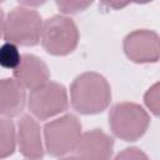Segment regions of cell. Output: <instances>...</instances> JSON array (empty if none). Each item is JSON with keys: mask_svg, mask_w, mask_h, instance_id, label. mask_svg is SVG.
Instances as JSON below:
<instances>
[{"mask_svg": "<svg viewBox=\"0 0 160 160\" xmlns=\"http://www.w3.org/2000/svg\"><path fill=\"white\" fill-rule=\"evenodd\" d=\"M12 72L14 79L25 90H32L50 80L48 65L42 59L32 54H22L19 65Z\"/></svg>", "mask_w": 160, "mask_h": 160, "instance_id": "30bf717a", "label": "cell"}, {"mask_svg": "<svg viewBox=\"0 0 160 160\" xmlns=\"http://www.w3.org/2000/svg\"><path fill=\"white\" fill-rule=\"evenodd\" d=\"M114 139L100 129L81 132L75 149V158L106 160L112 155Z\"/></svg>", "mask_w": 160, "mask_h": 160, "instance_id": "9c48e42d", "label": "cell"}, {"mask_svg": "<svg viewBox=\"0 0 160 160\" xmlns=\"http://www.w3.org/2000/svg\"><path fill=\"white\" fill-rule=\"evenodd\" d=\"M100 6L105 10H120L128 6L131 1L130 0H99Z\"/></svg>", "mask_w": 160, "mask_h": 160, "instance_id": "2e32d148", "label": "cell"}, {"mask_svg": "<svg viewBox=\"0 0 160 160\" xmlns=\"http://www.w3.org/2000/svg\"><path fill=\"white\" fill-rule=\"evenodd\" d=\"M131 2H138V4H145V2H149V1H152V0H130Z\"/></svg>", "mask_w": 160, "mask_h": 160, "instance_id": "ffe728a7", "label": "cell"}, {"mask_svg": "<svg viewBox=\"0 0 160 160\" xmlns=\"http://www.w3.org/2000/svg\"><path fill=\"white\" fill-rule=\"evenodd\" d=\"M30 114L36 120H48L65 112L69 108V96L64 85L48 81L32 90L28 99Z\"/></svg>", "mask_w": 160, "mask_h": 160, "instance_id": "8992f818", "label": "cell"}, {"mask_svg": "<svg viewBox=\"0 0 160 160\" xmlns=\"http://www.w3.org/2000/svg\"><path fill=\"white\" fill-rule=\"evenodd\" d=\"M46 1L48 0H18V2L25 8H38V6H41L42 4H45Z\"/></svg>", "mask_w": 160, "mask_h": 160, "instance_id": "ac0fdd59", "label": "cell"}, {"mask_svg": "<svg viewBox=\"0 0 160 160\" xmlns=\"http://www.w3.org/2000/svg\"><path fill=\"white\" fill-rule=\"evenodd\" d=\"M25 104V89L14 78L0 79V115L18 116L22 112Z\"/></svg>", "mask_w": 160, "mask_h": 160, "instance_id": "8fae6325", "label": "cell"}, {"mask_svg": "<svg viewBox=\"0 0 160 160\" xmlns=\"http://www.w3.org/2000/svg\"><path fill=\"white\" fill-rule=\"evenodd\" d=\"M116 159H148V156L138 148H128L116 155Z\"/></svg>", "mask_w": 160, "mask_h": 160, "instance_id": "e0dca14e", "label": "cell"}, {"mask_svg": "<svg viewBox=\"0 0 160 160\" xmlns=\"http://www.w3.org/2000/svg\"><path fill=\"white\" fill-rule=\"evenodd\" d=\"M150 116L140 105L119 102L110 109L109 126L112 134L124 141H136L148 130Z\"/></svg>", "mask_w": 160, "mask_h": 160, "instance_id": "5b68a950", "label": "cell"}, {"mask_svg": "<svg viewBox=\"0 0 160 160\" xmlns=\"http://www.w3.org/2000/svg\"><path fill=\"white\" fill-rule=\"evenodd\" d=\"M159 84H154L145 94L144 96V100H145V104L146 106L150 109V111L158 116L159 115V108H160V100H159Z\"/></svg>", "mask_w": 160, "mask_h": 160, "instance_id": "9a60e30c", "label": "cell"}, {"mask_svg": "<svg viewBox=\"0 0 160 160\" xmlns=\"http://www.w3.org/2000/svg\"><path fill=\"white\" fill-rule=\"evenodd\" d=\"M94 0H55L58 9L64 14H78L85 11Z\"/></svg>", "mask_w": 160, "mask_h": 160, "instance_id": "5bb4252c", "label": "cell"}, {"mask_svg": "<svg viewBox=\"0 0 160 160\" xmlns=\"http://www.w3.org/2000/svg\"><path fill=\"white\" fill-rule=\"evenodd\" d=\"M20 60H21V54L16 44L6 41L0 46V66L1 68L14 70L19 65Z\"/></svg>", "mask_w": 160, "mask_h": 160, "instance_id": "4fadbf2b", "label": "cell"}, {"mask_svg": "<svg viewBox=\"0 0 160 160\" xmlns=\"http://www.w3.org/2000/svg\"><path fill=\"white\" fill-rule=\"evenodd\" d=\"M16 148V129L11 118L0 115V159L14 154Z\"/></svg>", "mask_w": 160, "mask_h": 160, "instance_id": "7c38bea8", "label": "cell"}, {"mask_svg": "<svg viewBox=\"0 0 160 160\" xmlns=\"http://www.w3.org/2000/svg\"><path fill=\"white\" fill-rule=\"evenodd\" d=\"M2 1H5V0H0V2H2Z\"/></svg>", "mask_w": 160, "mask_h": 160, "instance_id": "44dd1931", "label": "cell"}, {"mask_svg": "<svg viewBox=\"0 0 160 160\" xmlns=\"http://www.w3.org/2000/svg\"><path fill=\"white\" fill-rule=\"evenodd\" d=\"M16 144L22 156L28 159H41L45 148L41 138V130L32 115H22L18 121Z\"/></svg>", "mask_w": 160, "mask_h": 160, "instance_id": "ba28073f", "label": "cell"}, {"mask_svg": "<svg viewBox=\"0 0 160 160\" xmlns=\"http://www.w3.org/2000/svg\"><path fill=\"white\" fill-rule=\"evenodd\" d=\"M4 20H5V15L2 9L0 8V36L2 35V30H4Z\"/></svg>", "mask_w": 160, "mask_h": 160, "instance_id": "d6986e66", "label": "cell"}, {"mask_svg": "<svg viewBox=\"0 0 160 160\" xmlns=\"http://www.w3.org/2000/svg\"><path fill=\"white\" fill-rule=\"evenodd\" d=\"M70 101L74 110L82 115L102 112L111 101L110 85L98 72H82L70 85Z\"/></svg>", "mask_w": 160, "mask_h": 160, "instance_id": "6da1fadb", "label": "cell"}, {"mask_svg": "<svg viewBox=\"0 0 160 160\" xmlns=\"http://www.w3.org/2000/svg\"><path fill=\"white\" fill-rule=\"evenodd\" d=\"M42 19L31 8L18 6L10 10L4 20L2 36L18 46H35L40 42Z\"/></svg>", "mask_w": 160, "mask_h": 160, "instance_id": "7a4b0ae2", "label": "cell"}, {"mask_svg": "<svg viewBox=\"0 0 160 160\" xmlns=\"http://www.w3.org/2000/svg\"><path fill=\"white\" fill-rule=\"evenodd\" d=\"M81 136V122L72 114L49 121L44 128L45 150L54 158H62L75 151Z\"/></svg>", "mask_w": 160, "mask_h": 160, "instance_id": "277c9868", "label": "cell"}, {"mask_svg": "<svg viewBox=\"0 0 160 160\" xmlns=\"http://www.w3.org/2000/svg\"><path fill=\"white\" fill-rule=\"evenodd\" d=\"M80 34L72 19L55 15L42 21L40 41L44 50L54 56L71 54L79 44Z\"/></svg>", "mask_w": 160, "mask_h": 160, "instance_id": "3957f363", "label": "cell"}, {"mask_svg": "<svg viewBox=\"0 0 160 160\" xmlns=\"http://www.w3.org/2000/svg\"><path fill=\"white\" fill-rule=\"evenodd\" d=\"M129 60L138 64L156 62L160 55L159 36L151 30H135L126 35L122 42Z\"/></svg>", "mask_w": 160, "mask_h": 160, "instance_id": "52a82bcc", "label": "cell"}]
</instances>
